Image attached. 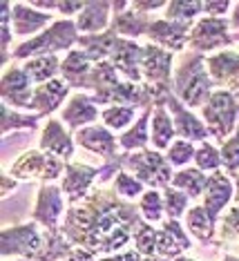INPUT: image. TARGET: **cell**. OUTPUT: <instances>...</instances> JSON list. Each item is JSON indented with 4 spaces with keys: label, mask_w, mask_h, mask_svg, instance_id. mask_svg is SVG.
Segmentation results:
<instances>
[{
    "label": "cell",
    "mask_w": 239,
    "mask_h": 261,
    "mask_svg": "<svg viewBox=\"0 0 239 261\" xmlns=\"http://www.w3.org/2000/svg\"><path fill=\"white\" fill-rule=\"evenodd\" d=\"M141 219L139 205L121 199L112 186H99L81 203L67 207L61 230L76 248L107 257L116 254L132 239Z\"/></svg>",
    "instance_id": "obj_1"
},
{
    "label": "cell",
    "mask_w": 239,
    "mask_h": 261,
    "mask_svg": "<svg viewBox=\"0 0 239 261\" xmlns=\"http://www.w3.org/2000/svg\"><path fill=\"white\" fill-rule=\"evenodd\" d=\"M16 186H18V179H14L9 172H3V179H0V194H3V197H9V194L16 190Z\"/></svg>",
    "instance_id": "obj_50"
},
{
    "label": "cell",
    "mask_w": 239,
    "mask_h": 261,
    "mask_svg": "<svg viewBox=\"0 0 239 261\" xmlns=\"http://www.w3.org/2000/svg\"><path fill=\"white\" fill-rule=\"evenodd\" d=\"M195 154H197L195 143H190L186 139H175V143L165 152V159L170 161L172 168H183V165H188L190 161H195Z\"/></svg>",
    "instance_id": "obj_43"
},
{
    "label": "cell",
    "mask_w": 239,
    "mask_h": 261,
    "mask_svg": "<svg viewBox=\"0 0 239 261\" xmlns=\"http://www.w3.org/2000/svg\"><path fill=\"white\" fill-rule=\"evenodd\" d=\"M94 65L97 63L89 61L83 49H71L61 63V79L67 83L71 90L87 92V83H89V76H92Z\"/></svg>",
    "instance_id": "obj_24"
},
{
    "label": "cell",
    "mask_w": 239,
    "mask_h": 261,
    "mask_svg": "<svg viewBox=\"0 0 239 261\" xmlns=\"http://www.w3.org/2000/svg\"><path fill=\"white\" fill-rule=\"evenodd\" d=\"M43 248V232L36 221L22 225H7L0 234V257L3 259H34Z\"/></svg>",
    "instance_id": "obj_7"
},
{
    "label": "cell",
    "mask_w": 239,
    "mask_h": 261,
    "mask_svg": "<svg viewBox=\"0 0 239 261\" xmlns=\"http://www.w3.org/2000/svg\"><path fill=\"white\" fill-rule=\"evenodd\" d=\"M141 261H168L165 257H159V254H154V257H143Z\"/></svg>",
    "instance_id": "obj_52"
},
{
    "label": "cell",
    "mask_w": 239,
    "mask_h": 261,
    "mask_svg": "<svg viewBox=\"0 0 239 261\" xmlns=\"http://www.w3.org/2000/svg\"><path fill=\"white\" fill-rule=\"evenodd\" d=\"M65 194L61 186L56 183H43L36 194V205L32 210V221L43 225L45 230H58L61 228V217L65 212Z\"/></svg>",
    "instance_id": "obj_10"
},
{
    "label": "cell",
    "mask_w": 239,
    "mask_h": 261,
    "mask_svg": "<svg viewBox=\"0 0 239 261\" xmlns=\"http://www.w3.org/2000/svg\"><path fill=\"white\" fill-rule=\"evenodd\" d=\"M99 176H101V168H92V165H85V163L67 161L63 181H61V190L65 194L67 205L71 207V205L81 203V201L89 194V188H92V183L97 181Z\"/></svg>",
    "instance_id": "obj_14"
},
{
    "label": "cell",
    "mask_w": 239,
    "mask_h": 261,
    "mask_svg": "<svg viewBox=\"0 0 239 261\" xmlns=\"http://www.w3.org/2000/svg\"><path fill=\"white\" fill-rule=\"evenodd\" d=\"M139 212L148 223H159L165 215L163 205V194L161 190H146L139 199Z\"/></svg>",
    "instance_id": "obj_39"
},
{
    "label": "cell",
    "mask_w": 239,
    "mask_h": 261,
    "mask_svg": "<svg viewBox=\"0 0 239 261\" xmlns=\"http://www.w3.org/2000/svg\"><path fill=\"white\" fill-rule=\"evenodd\" d=\"M222 248H232L230 254H239V205L228 207V212L222 217L219 225V241H214Z\"/></svg>",
    "instance_id": "obj_35"
},
{
    "label": "cell",
    "mask_w": 239,
    "mask_h": 261,
    "mask_svg": "<svg viewBox=\"0 0 239 261\" xmlns=\"http://www.w3.org/2000/svg\"><path fill=\"white\" fill-rule=\"evenodd\" d=\"M193 248L188 232L183 230V225L179 219H168L157 232V254L165 259H177L179 254L188 252Z\"/></svg>",
    "instance_id": "obj_21"
},
{
    "label": "cell",
    "mask_w": 239,
    "mask_h": 261,
    "mask_svg": "<svg viewBox=\"0 0 239 261\" xmlns=\"http://www.w3.org/2000/svg\"><path fill=\"white\" fill-rule=\"evenodd\" d=\"M232 38H235V43H239V34H232Z\"/></svg>",
    "instance_id": "obj_56"
},
{
    "label": "cell",
    "mask_w": 239,
    "mask_h": 261,
    "mask_svg": "<svg viewBox=\"0 0 239 261\" xmlns=\"http://www.w3.org/2000/svg\"><path fill=\"white\" fill-rule=\"evenodd\" d=\"M56 18L52 14H45V11H36L32 5L25 3H14L11 7V27H14L16 36H38V29H43L47 25H54ZM45 32V29H43Z\"/></svg>",
    "instance_id": "obj_22"
},
{
    "label": "cell",
    "mask_w": 239,
    "mask_h": 261,
    "mask_svg": "<svg viewBox=\"0 0 239 261\" xmlns=\"http://www.w3.org/2000/svg\"><path fill=\"white\" fill-rule=\"evenodd\" d=\"M112 190H114V192L121 199L132 201V199H141V194L146 192V186H143V183L136 179V176L130 174V172L121 170L114 176V181H112Z\"/></svg>",
    "instance_id": "obj_42"
},
{
    "label": "cell",
    "mask_w": 239,
    "mask_h": 261,
    "mask_svg": "<svg viewBox=\"0 0 239 261\" xmlns=\"http://www.w3.org/2000/svg\"><path fill=\"white\" fill-rule=\"evenodd\" d=\"M161 194H163V205H165V215H168V219L186 217L188 205H190V201H193L186 192H181V190L168 186V188L161 190Z\"/></svg>",
    "instance_id": "obj_41"
},
{
    "label": "cell",
    "mask_w": 239,
    "mask_h": 261,
    "mask_svg": "<svg viewBox=\"0 0 239 261\" xmlns=\"http://www.w3.org/2000/svg\"><path fill=\"white\" fill-rule=\"evenodd\" d=\"M118 43H121V36L114 32V29H107L103 34H92V36H79V49L85 51V56L92 63H103L110 61L112 54L116 51Z\"/></svg>",
    "instance_id": "obj_26"
},
{
    "label": "cell",
    "mask_w": 239,
    "mask_h": 261,
    "mask_svg": "<svg viewBox=\"0 0 239 261\" xmlns=\"http://www.w3.org/2000/svg\"><path fill=\"white\" fill-rule=\"evenodd\" d=\"M199 14H204V3L201 0H172L165 7V20L172 22L195 25L199 20Z\"/></svg>",
    "instance_id": "obj_36"
},
{
    "label": "cell",
    "mask_w": 239,
    "mask_h": 261,
    "mask_svg": "<svg viewBox=\"0 0 239 261\" xmlns=\"http://www.w3.org/2000/svg\"><path fill=\"white\" fill-rule=\"evenodd\" d=\"M219 152H222V168L232 179L235 174H239V134L230 136V139L219 147Z\"/></svg>",
    "instance_id": "obj_44"
},
{
    "label": "cell",
    "mask_w": 239,
    "mask_h": 261,
    "mask_svg": "<svg viewBox=\"0 0 239 261\" xmlns=\"http://www.w3.org/2000/svg\"><path fill=\"white\" fill-rule=\"evenodd\" d=\"M110 63L116 67V72L130 83H143V47L136 40L121 38L116 51L112 54Z\"/></svg>",
    "instance_id": "obj_19"
},
{
    "label": "cell",
    "mask_w": 239,
    "mask_h": 261,
    "mask_svg": "<svg viewBox=\"0 0 239 261\" xmlns=\"http://www.w3.org/2000/svg\"><path fill=\"white\" fill-rule=\"evenodd\" d=\"M195 163H197V168H199L201 172L219 170V168H222V152L206 141V143H201L199 147H197Z\"/></svg>",
    "instance_id": "obj_45"
},
{
    "label": "cell",
    "mask_w": 239,
    "mask_h": 261,
    "mask_svg": "<svg viewBox=\"0 0 239 261\" xmlns=\"http://www.w3.org/2000/svg\"><path fill=\"white\" fill-rule=\"evenodd\" d=\"M165 7H168V3H163V0H134L132 3V9L141 11V14H152V11Z\"/></svg>",
    "instance_id": "obj_48"
},
{
    "label": "cell",
    "mask_w": 239,
    "mask_h": 261,
    "mask_svg": "<svg viewBox=\"0 0 239 261\" xmlns=\"http://www.w3.org/2000/svg\"><path fill=\"white\" fill-rule=\"evenodd\" d=\"M222 261H239V254H230V252H228V254H226V257H224Z\"/></svg>",
    "instance_id": "obj_53"
},
{
    "label": "cell",
    "mask_w": 239,
    "mask_h": 261,
    "mask_svg": "<svg viewBox=\"0 0 239 261\" xmlns=\"http://www.w3.org/2000/svg\"><path fill=\"white\" fill-rule=\"evenodd\" d=\"M76 145L83 147V150L97 154V156L103 159V165L107 163H116L118 159L123 156L121 147H118V136L112 134V129H107L105 125H87L79 129L74 134Z\"/></svg>",
    "instance_id": "obj_11"
},
{
    "label": "cell",
    "mask_w": 239,
    "mask_h": 261,
    "mask_svg": "<svg viewBox=\"0 0 239 261\" xmlns=\"http://www.w3.org/2000/svg\"><path fill=\"white\" fill-rule=\"evenodd\" d=\"M183 221H186V230L199 243H214V234H217V219H214L201 203L188 207L186 219H183Z\"/></svg>",
    "instance_id": "obj_29"
},
{
    "label": "cell",
    "mask_w": 239,
    "mask_h": 261,
    "mask_svg": "<svg viewBox=\"0 0 239 261\" xmlns=\"http://www.w3.org/2000/svg\"><path fill=\"white\" fill-rule=\"evenodd\" d=\"M0 114H3V136H9L14 129H36L43 118L40 114H20L5 103L0 108Z\"/></svg>",
    "instance_id": "obj_37"
},
{
    "label": "cell",
    "mask_w": 239,
    "mask_h": 261,
    "mask_svg": "<svg viewBox=\"0 0 239 261\" xmlns=\"http://www.w3.org/2000/svg\"><path fill=\"white\" fill-rule=\"evenodd\" d=\"M65 165H67V161L36 147V150H27L20 156H16L7 168V172L18 181L54 183L58 176L65 174Z\"/></svg>",
    "instance_id": "obj_6"
},
{
    "label": "cell",
    "mask_w": 239,
    "mask_h": 261,
    "mask_svg": "<svg viewBox=\"0 0 239 261\" xmlns=\"http://www.w3.org/2000/svg\"><path fill=\"white\" fill-rule=\"evenodd\" d=\"M143 254L139 250H125V252H116V254H107L101 257L99 261H141Z\"/></svg>",
    "instance_id": "obj_49"
},
{
    "label": "cell",
    "mask_w": 239,
    "mask_h": 261,
    "mask_svg": "<svg viewBox=\"0 0 239 261\" xmlns=\"http://www.w3.org/2000/svg\"><path fill=\"white\" fill-rule=\"evenodd\" d=\"M206 67L217 90H228L239 96V51L224 49L206 56Z\"/></svg>",
    "instance_id": "obj_15"
},
{
    "label": "cell",
    "mask_w": 239,
    "mask_h": 261,
    "mask_svg": "<svg viewBox=\"0 0 239 261\" xmlns=\"http://www.w3.org/2000/svg\"><path fill=\"white\" fill-rule=\"evenodd\" d=\"M11 7L14 3H0V63L9 67L11 61V38H14V27H11Z\"/></svg>",
    "instance_id": "obj_38"
},
{
    "label": "cell",
    "mask_w": 239,
    "mask_h": 261,
    "mask_svg": "<svg viewBox=\"0 0 239 261\" xmlns=\"http://www.w3.org/2000/svg\"><path fill=\"white\" fill-rule=\"evenodd\" d=\"M235 134H239V123H237V129H235Z\"/></svg>",
    "instance_id": "obj_57"
},
{
    "label": "cell",
    "mask_w": 239,
    "mask_h": 261,
    "mask_svg": "<svg viewBox=\"0 0 239 261\" xmlns=\"http://www.w3.org/2000/svg\"><path fill=\"white\" fill-rule=\"evenodd\" d=\"M235 45V38L230 34V20L226 18H210L204 16L193 25L188 38V47L197 54H208V51H224L226 47Z\"/></svg>",
    "instance_id": "obj_8"
},
{
    "label": "cell",
    "mask_w": 239,
    "mask_h": 261,
    "mask_svg": "<svg viewBox=\"0 0 239 261\" xmlns=\"http://www.w3.org/2000/svg\"><path fill=\"white\" fill-rule=\"evenodd\" d=\"M190 32H193V25H188V22H172L165 18H154L146 38L152 45L163 47V49L175 54V51H183L188 47Z\"/></svg>",
    "instance_id": "obj_17"
},
{
    "label": "cell",
    "mask_w": 239,
    "mask_h": 261,
    "mask_svg": "<svg viewBox=\"0 0 239 261\" xmlns=\"http://www.w3.org/2000/svg\"><path fill=\"white\" fill-rule=\"evenodd\" d=\"M65 261H71V259H65Z\"/></svg>",
    "instance_id": "obj_58"
},
{
    "label": "cell",
    "mask_w": 239,
    "mask_h": 261,
    "mask_svg": "<svg viewBox=\"0 0 239 261\" xmlns=\"http://www.w3.org/2000/svg\"><path fill=\"white\" fill-rule=\"evenodd\" d=\"M232 192H235V188H232V181L226 172H210V174H208L206 190H204V197H201V205H204L214 219H219L224 207L230 203Z\"/></svg>",
    "instance_id": "obj_23"
},
{
    "label": "cell",
    "mask_w": 239,
    "mask_h": 261,
    "mask_svg": "<svg viewBox=\"0 0 239 261\" xmlns=\"http://www.w3.org/2000/svg\"><path fill=\"white\" fill-rule=\"evenodd\" d=\"M61 63L63 61H58L56 54L36 56V58H29V61H25L22 69L27 72V76L32 79V83L43 85V83L52 81V79H58V74H61Z\"/></svg>",
    "instance_id": "obj_33"
},
{
    "label": "cell",
    "mask_w": 239,
    "mask_h": 261,
    "mask_svg": "<svg viewBox=\"0 0 239 261\" xmlns=\"http://www.w3.org/2000/svg\"><path fill=\"white\" fill-rule=\"evenodd\" d=\"M175 136H177V129H175V121H172L168 108H165V105L154 108L152 118H150V145H152V150H157V152L168 150V147L175 143Z\"/></svg>",
    "instance_id": "obj_27"
},
{
    "label": "cell",
    "mask_w": 239,
    "mask_h": 261,
    "mask_svg": "<svg viewBox=\"0 0 239 261\" xmlns=\"http://www.w3.org/2000/svg\"><path fill=\"white\" fill-rule=\"evenodd\" d=\"M79 27L76 20L71 18H61L54 25H50L45 32H40L38 36L25 40V43L16 45L11 51V61H29L36 56H50L56 51H71V47L79 43Z\"/></svg>",
    "instance_id": "obj_3"
},
{
    "label": "cell",
    "mask_w": 239,
    "mask_h": 261,
    "mask_svg": "<svg viewBox=\"0 0 239 261\" xmlns=\"http://www.w3.org/2000/svg\"><path fill=\"white\" fill-rule=\"evenodd\" d=\"M206 183H208V174L206 172H201L199 168H183L175 172V176H172V188L181 190V192H186L190 199L199 201L204 197V190H206Z\"/></svg>",
    "instance_id": "obj_32"
},
{
    "label": "cell",
    "mask_w": 239,
    "mask_h": 261,
    "mask_svg": "<svg viewBox=\"0 0 239 261\" xmlns=\"http://www.w3.org/2000/svg\"><path fill=\"white\" fill-rule=\"evenodd\" d=\"M175 261H197V259H190V257H183V254H179Z\"/></svg>",
    "instance_id": "obj_54"
},
{
    "label": "cell",
    "mask_w": 239,
    "mask_h": 261,
    "mask_svg": "<svg viewBox=\"0 0 239 261\" xmlns=\"http://www.w3.org/2000/svg\"><path fill=\"white\" fill-rule=\"evenodd\" d=\"M74 243L63 234V230H45L43 232V248H40L36 261H65L74 252Z\"/></svg>",
    "instance_id": "obj_31"
},
{
    "label": "cell",
    "mask_w": 239,
    "mask_h": 261,
    "mask_svg": "<svg viewBox=\"0 0 239 261\" xmlns=\"http://www.w3.org/2000/svg\"><path fill=\"white\" fill-rule=\"evenodd\" d=\"M71 87L63 79H52L43 85L34 87V98H32V112L40 116H50L63 105V100H69Z\"/></svg>",
    "instance_id": "obj_20"
},
{
    "label": "cell",
    "mask_w": 239,
    "mask_h": 261,
    "mask_svg": "<svg viewBox=\"0 0 239 261\" xmlns=\"http://www.w3.org/2000/svg\"><path fill=\"white\" fill-rule=\"evenodd\" d=\"M152 110L154 108L141 110V114L134 121V125L128 127L121 136H118V147H121L123 152H139V150H146V147H148V143H150V118H152Z\"/></svg>",
    "instance_id": "obj_30"
},
{
    "label": "cell",
    "mask_w": 239,
    "mask_h": 261,
    "mask_svg": "<svg viewBox=\"0 0 239 261\" xmlns=\"http://www.w3.org/2000/svg\"><path fill=\"white\" fill-rule=\"evenodd\" d=\"M232 9V3H228V0H206L204 3V14L210 16V18H224L226 14Z\"/></svg>",
    "instance_id": "obj_46"
},
{
    "label": "cell",
    "mask_w": 239,
    "mask_h": 261,
    "mask_svg": "<svg viewBox=\"0 0 239 261\" xmlns=\"http://www.w3.org/2000/svg\"><path fill=\"white\" fill-rule=\"evenodd\" d=\"M74 143L76 141L71 139V132L63 125L61 118H47L38 141L40 150L47 154H54V156L63 159V161H69L74 156Z\"/></svg>",
    "instance_id": "obj_18"
},
{
    "label": "cell",
    "mask_w": 239,
    "mask_h": 261,
    "mask_svg": "<svg viewBox=\"0 0 239 261\" xmlns=\"http://www.w3.org/2000/svg\"><path fill=\"white\" fill-rule=\"evenodd\" d=\"M172 72H175V54L172 51L152 43L143 47V83L146 85L172 90Z\"/></svg>",
    "instance_id": "obj_12"
},
{
    "label": "cell",
    "mask_w": 239,
    "mask_h": 261,
    "mask_svg": "<svg viewBox=\"0 0 239 261\" xmlns=\"http://www.w3.org/2000/svg\"><path fill=\"white\" fill-rule=\"evenodd\" d=\"M85 5L87 3H81V0H56V11H61L63 16H79L83 9H85Z\"/></svg>",
    "instance_id": "obj_47"
},
{
    "label": "cell",
    "mask_w": 239,
    "mask_h": 261,
    "mask_svg": "<svg viewBox=\"0 0 239 261\" xmlns=\"http://www.w3.org/2000/svg\"><path fill=\"white\" fill-rule=\"evenodd\" d=\"M214 83L208 74L206 56L197 51H186L172 72V94L188 110H201L210 100Z\"/></svg>",
    "instance_id": "obj_2"
},
{
    "label": "cell",
    "mask_w": 239,
    "mask_h": 261,
    "mask_svg": "<svg viewBox=\"0 0 239 261\" xmlns=\"http://www.w3.org/2000/svg\"><path fill=\"white\" fill-rule=\"evenodd\" d=\"M152 22H154V18L150 14H141V11L132 9V5H130L128 11H123V14H118L112 18L110 29H114L121 38L136 40L139 36H146Z\"/></svg>",
    "instance_id": "obj_28"
},
{
    "label": "cell",
    "mask_w": 239,
    "mask_h": 261,
    "mask_svg": "<svg viewBox=\"0 0 239 261\" xmlns=\"http://www.w3.org/2000/svg\"><path fill=\"white\" fill-rule=\"evenodd\" d=\"M110 16H112V3H87L85 9L76 16V27L81 36H92V34H103L110 29Z\"/></svg>",
    "instance_id": "obj_25"
},
{
    "label": "cell",
    "mask_w": 239,
    "mask_h": 261,
    "mask_svg": "<svg viewBox=\"0 0 239 261\" xmlns=\"http://www.w3.org/2000/svg\"><path fill=\"white\" fill-rule=\"evenodd\" d=\"M157 232L159 230L154 225H150L146 219H141L132 232L134 250H139L143 257H154L157 254Z\"/></svg>",
    "instance_id": "obj_40"
},
{
    "label": "cell",
    "mask_w": 239,
    "mask_h": 261,
    "mask_svg": "<svg viewBox=\"0 0 239 261\" xmlns=\"http://www.w3.org/2000/svg\"><path fill=\"white\" fill-rule=\"evenodd\" d=\"M5 261H34V259H5Z\"/></svg>",
    "instance_id": "obj_55"
},
{
    "label": "cell",
    "mask_w": 239,
    "mask_h": 261,
    "mask_svg": "<svg viewBox=\"0 0 239 261\" xmlns=\"http://www.w3.org/2000/svg\"><path fill=\"white\" fill-rule=\"evenodd\" d=\"M163 103L170 112L172 121H175V129H177L179 139H186V141H190V143H206V141L210 139L204 121L197 118L193 112H190L186 105L172 94V90L163 94Z\"/></svg>",
    "instance_id": "obj_13"
},
{
    "label": "cell",
    "mask_w": 239,
    "mask_h": 261,
    "mask_svg": "<svg viewBox=\"0 0 239 261\" xmlns=\"http://www.w3.org/2000/svg\"><path fill=\"white\" fill-rule=\"evenodd\" d=\"M99 105L92 100V94L85 92H74L69 96L67 105L61 110V121L71 134H76L79 129L87 125H94V121H99Z\"/></svg>",
    "instance_id": "obj_16"
},
{
    "label": "cell",
    "mask_w": 239,
    "mask_h": 261,
    "mask_svg": "<svg viewBox=\"0 0 239 261\" xmlns=\"http://www.w3.org/2000/svg\"><path fill=\"white\" fill-rule=\"evenodd\" d=\"M230 27L232 29H239V3L232 7V11H230ZM239 34V32H237Z\"/></svg>",
    "instance_id": "obj_51"
},
{
    "label": "cell",
    "mask_w": 239,
    "mask_h": 261,
    "mask_svg": "<svg viewBox=\"0 0 239 261\" xmlns=\"http://www.w3.org/2000/svg\"><path fill=\"white\" fill-rule=\"evenodd\" d=\"M0 96L3 103L14 110H29L32 112V98H34V87L32 79L20 65L11 63L5 67L3 79H0Z\"/></svg>",
    "instance_id": "obj_9"
},
{
    "label": "cell",
    "mask_w": 239,
    "mask_h": 261,
    "mask_svg": "<svg viewBox=\"0 0 239 261\" xmlns=\"http://www.w3.org/2000/svg\"><path fill=\"white\" fill-rule=\"evenodd\" d=\"M201 118L212 139H217L219 145L232 136L239 123V103L237 96L228 90H214L210 100L201 108Z\"/></svg>",
    "instance_id": "obj_5"
},
{
    "label": "cell",
    "mask_w": 239,
    "mask_h": 261,
    "mask_svg": "<svg viewBox=\"0 0 239 261\" xmlns=\"http://www.w3.org/2000/svg\"><path fill=\"white\" fill-rule=\"evenodd\" d=\"M136 118H139V108H132V105H112L101 112L103 125L116 132H125L128 127H132Z\"/></svg>",
    "instance_id": "obj_34"
},
{
    "label": "cell",
    "mask_w": 239,
    "mask_h": 261,
    "mask_svg": "<svg viewBox=\"0 0 239 261\" xmlns=\"http://www.w3.org/2000/svg\"><path fill=\"white\" fill-rule=\"evenodd\" d=\"M121 165L125 172L136 176L143 186H148L150 190L168 188L172 183V176H175V168L165 159V154L150 150V147L139 152H123Z\"/></svg>",
    "instance_id": "obj_4"
}]
</instances>
